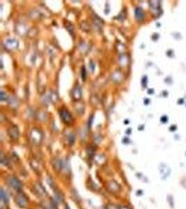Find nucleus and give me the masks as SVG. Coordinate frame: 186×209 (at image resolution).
Returning a JSON list of instances; mask_svg holds the SVG:
<instances>
[{
  "mask_svg": "<svg viewBox=\"0 0 186 209\" xmlns=\"http://www.w3.org/2000/svg\"><path fill=\"white\" fill-rule=\"evenodd\" d=\"M61 117L63 121L66 124H71V122L73 121V118H72L71 114L66 110H62L61 111Z\"/></svg>",
  "mask_w": 186,
  "mask_h": 209,
  "instance_id": "obj_1",
  "label": "nucleus"
},
{
  "mask_svg": "<svg viewBox=\"0 0 186 209\" xmlns=\"http://www.w3.org/2000/svg\"><path fill=\"white\" fill-rule=\"evenodd\" d=\"M8 183L13 188L15 189V190H20V189L22 188V184H21L20 181H19L18 179H17L16 178H14V177L10 178Z\"/></svg>",
  "mask_w": 186,
  "mask_h": 209,
  "instance_id": "obj_2",
  "label": "nucleus"
},
{
  "mask_svg": "<svg viewBox=\"0 0 186 209\" xmlns=\"http://www.w3.org/2000/svg\"><path fill=\"white\" fill-rule=\"evenodd\" d=\"M26 197L23 195H18L16 197V200L18 201V204L21 207H24L26 206L27 200L26 199Z\"/></svg>",
  "mask_w": 186,
  "mask_h": 209,
  "instance_id": "obj_3",
  "label": "nucleus"
},
{
  "mask_svg": "<svg viewBox=\"0 0 186 209\" xmlns=\"http://www.w3.org/2000/svg\"><path fill=\"white\" fill-rule=\"evenodd\" d=\"M1 198H2V200L4 201V203H8V196H7L6 193L4 192L3 189H2V190H1Z\"/></svg>",
  "mask_w": 186,
  "mask_h": 209,
  "instance_id": "obj_4",
  "label": "nucleus"
},
{
  "mask_svg": "<svg viewBox=\"0 0 186 209\" xmlns=\"http://www.w3.org/2000/svg\"><path fill=\"white\" fill-rule=\"evenodd\" d=\"M120 209H129L127 207H126V206H121V207L120 208Z\"/></svg>",
  "mask_w": 186,
  "mask_h": 209,
  "instance_id": "obj_5",
  "label": "nucleus"
}]
</instances>
